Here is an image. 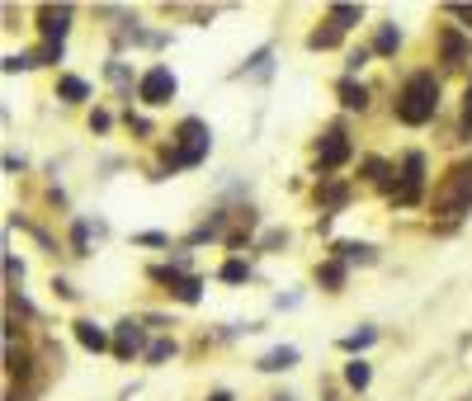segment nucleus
<instances>
[{
	"instance_id": "nucleus-1",
	"label": "nucleus",
	"mask_w": 472,
	"mask_h": 401,
	"mask_svg": "<svg viewBox=\"0 0 472 401\" xmlns=\"http://www.w3.org/2000/svg\"><path fill=\"white\" fill-rule=\"evenodd\" d=\"M440 104H444V86H440V76H434L430 66H420V71H411V76L397 86L392 119H397L401 128H426V123L440 119Z\"/></svg>"
},
{
	"instance_id": "nucleus-2",
	"label": "nucleus",
	"mask_w": 472,
	"mask_h": 401,
	"mask_svg": "<svg viewBox=\"0 0 472 401\" xmlns=\"http://www.w3.org/2000/svg\"><path fill=\"white\" fill-rule=\"evenodd\" d=\"M213 152V128L204 119H180L171 128V142L161 146V165H156V175L151 180H171L175 171H194V165H204Z\"/></svg>"
},
{
	"instance_id": "nucleus-3",
	"label": "nucleus",
	"mask_w": 472,
	"mask_h": 401,
	"mask_svg": "<svg viewBox=\"0 0 472 401\" xmlns=\"http://www.w3.org/2000/svg\"><path fill=\"white\" fill-rule=\"evenodd\" d=\"M434 217H468L472 213V161H459L449 175H440V185L430 189V204H426Z\"/></svg>"
},
{
	"instance_id": "nucleus-4",
	"label": "nucleus",
	"mask_w": 472,
	"mask_h": 401,
	"mask_svg": "<svg viewBox=\"0 0 472 401\" xmlns=\"http://www.w3.org/2000/svg\"><path fill=\"white\" fill-rule=\"evenodd\" d=\"M426 175H430L426 152H401L397 156V180H392V208L430 204V198H426Z\"/></svg>"
},
{
	"instance_id": "nucleus-5",
	"label": "nucleus",
	"mask_w": 472,
	"mask_h": 401,
	"mask_svg": "<svg viewBox=\"0 0 472 401\" xmlns=\"http://www.w3.org/2000/svg\"><path fill=\"white\" fill-rule=\"evenodd\" d=\"M316 180H335V171H345V165L354 161V138L345 123H326L322 138H316Z\"/></svg>"
},
{
	"instance_id": "nucleus-6",
	"label": "nucleus",
	"mask_w": 472,
	"mask_h": 401,
	"mask_svg": "<svg viewBox=\"0 0 472 401\" xmlns=\"http://www.w3.org/2000/svg\"><path fill=\"white\" fill-rule=\"evenodd\" d=\"M175 95H180V76H175L165 62L147 66V71L138 76V99H142L147 109H165V104H175Z\"/></svg>"
},
{
	"instance_id": "nucleus-7",
	"label": "nucleus",
	"mask_w": 472,
	"mask_h": 401,
	"mask_svg": "<svg viewBox=\"0 0 472 401\" xmlns=\"http://www.w3.org/2000/svg\"><path fill=\"white\" fill-rule=\"evenodd\" d=\"M147 326L142 316H118L114 322V359L118 363H132V359H147Z\"/></svg>"
},
{
	"instance_id": "nucleus-8",
	"label": "nucleus",
	"mask_w": 472,
	"mask_h": 401,
	"mask_svg": "<svg viewBox=\"0 0 472 401\" xmlns=\"http://www.w3.org/2000/svg\"><path fill=\"white\" fill-rule=\"evenodd\" d=\"M434 47H440V66H449V71H459V66H468V62H472V33L453 29V24H444V29H440Z\"/></svg>"
},
{
	"instance_id": "nucleus-9",
	"label": "nucleus",
	"mask_w": 472,
	"mask_h": 401,
	"mask_svg": "<svg viewBox=\"0 0 472 401\" xmlns=\"http://www.w3.org/2000/svg\"><path fill=\"white\" fill-rule=\"evenodd\" d=\"M72 336H76V345L86 349V355H114V326H105V322H95V316H76L72 322Z\"/></svg>"
},
{
	"instance_id": "nucleus-10",
	"label": "nucleus",
	"mask_w": 472,
	"mask_h": 401,
	"mask_svg": "<svg viewBox=\"0 0 472 401\" xmlns=\"http://www.w3.org/2000/svg\"><path fill=\"white\" fill-rule=\"evenodd\" d=\"M72 20H76V10H72V5H38V38H43V43H62V47H66Z\"/></svg>"
},
{
	"instance_id": "nucleus-11",
	"label": "nucleus",
	"mask_w": 472,
	"mask_h": 401,
	"mask_svg": "<svg viewBox=\"0 0 472 401\" xmlns=\"http://www.w3.org/2000/svg\"><path fill=\"white\" fill-rule=\"evenodd\" d=\"M53 95L62 99V104H90V99H95V86H90L86 76H76V71H57Z\"/></svg>"
},
{
	"instance_id": "nucleus-12",
	"label": "nucleus",
	"mask_w": 472,
	"mask_h": 401,
	"mask_svg": "<svg viewBox=\"0 0 472 401\" xmlns=\"http://www.w3.org/2000/svg\"><path fill=\"white\" fill-rule=\"evenodd\" d=\"M345 283H350V264L345 260L326 255L322 264H316V288L322 293H345Z\"/></svg>"
},
{
	"instance_id": "nucleus-13",
	"label": "nucleus",
	"mask_w": 472,
	"mask_h": 401,
	"mask_svg": "<svg viewBox=\"0 0 472 401\" xmlns=\"http://www.w3.org/2000/svg\"><path fill=\"white\" fill-rule=\"evenodd\" d=\"M298 345H274V349H269V355H260V363H256V369L260 373H289V369H298Z\"/></svg>"
},
{
	"instance_id": "nucleus-14",
	"label": "nucleus",
	"mask_w": 472,
	"mask_h": 401,
	"mask_svg": "<svg viewBox=\"0 0 472 401\" xmlns=\"http://www.w3.org/2000/svg\"><path fill=\"white\" fill-rule=\"evenodd\" d=\"M335 99H341V109H350V113L359 109V113H364V109H368V99H374V90H368L364 80H350V76H345L341 86H335Z\"/></svg>"
},
{
	"instance_id": "nucleus-15",
	"label": "nucleus",
	"mask_w": 472,
	"mask_h": 401,
	"mask_svg": "<svg viewBox=\"0 0 472 401\" xmlns=\"http://www.w3.org/2000/svg\"><path fill=\"white\" fill-rule=\"evenodd\" d=\"M331 255H335V260H345V264H374V260H378V250L368 246V241H335V246H331Z\"/></svg>"
},
{
	"instance_id": "nucleus-16",
	"label": "nucleus",
	"mask_w": 472,
	"mask_h": 401,
	"mask_svg": "<svg viewBox=\"0 0 472 401\" xmlns=\"http://www.w3.org/2000/svg\"><path fill=\"white\" fill-rule=\"evenodd\" d=\"M368 47H374V57H397V53H401V29H397V24H378V29H374V43H368Z\"/></svg>"
},
{
	"instance_id": "nucleus-17",
	"label": "nucleus",
	"mask_w": 472,
	"mask_h": 401,
	"mask_svg": "<svg viewBox=\"0 0 472 401\" xmlns=\"http://www.w3.org/2000/svg\"><path fill=\"white\" fill-rule=\"evenodd\" d=\"M341 378H345L350 392H368V382H374V369H368V359H345Z\"/></svg>"
},
{
	"instance_id": "nucleus-18",
	"label": "nucleus",
	"mask_w": 472,
	"mask_h": 401,
	"mask_svg": "<svg viewBox=\"0 0 472 401\" xmlns=\"http://www.w3.org/2000/svg\"><path fill=\"white\" fill-rule=\"evenodd\" d=\"M341 38H345V33L326 20V24H316V29L308 33V53H331V47H341Z\"/></svg>"
},
{
	"instance_id": "nucleus-19",
	"label": "nucleus",
	"mask_w": 472,
	"mask_h": 401,
	"mask_svg": "<svg viewBox=\"0 0 472 401\" xmlns=\"http://www.w3.org/2000/svg\"><path fill=\"white\" fill-rule=\"evenodd\" d=\"M326 20L345 33L354 24H364V5H345V0H335V5H326Z\"/></svg>"
},
{
	"instance_id": "nucleus-20",
	"label": "nucleus",
	"mask_w": 472,
	"mask_h": 401,
	"mask_svg": "<svg viewBox=\"0 0 472 401\" xmlns=\"http://www.w3.org/2000/svg\"><path fill=\"white\" fill-rule=\"evenodd\" d=\"M175 355H180V340H175V336H156V340L147 345V363H151V369H161V363H171Z\"/></svg>"
},
{
	"instance_id": "nucleus-21",
	"label": "nucleus",
	"mask_w": 472,
	"mask_h": 401,
	"mask_svg": "<svg viewBox=\"0 0 472 401\" xmlns=\"http://www.w3.org/2000/svg\"><path fill=\"white\" fill-rule=\"evenodd\" d=\"M368 345H378V326H359V330H350V336H341V349L354 359H359Z\"/></svg>"
},
{
	"instance_id": "nucleus-22",
	"label": "nucleus",
	"mask_w": 472,
	"mask_h": 401,
	"mask_svg": "<svg viewBox=\"0 0 472 401\" xmlns=\"http://www.w3.org/2000/svg\"><path fill=\"white\" fill-rule=\"evenodd\" d=\"M171 297H175V303H184V307H198V303H204V274H184L180 288Z\"/></svg>"
},
{
	"instance_id": "nucleus-23",
	"label": "nucleus",
	"mask_w": 472,
	"mask_h": 401,
	"mask_svg": "<svg viewBox=\"0 0 472 401\" xmlns=\"http://www.w3.org/2000/svg\"><path fill=\"white\" fill-rule=\"evenodd\" d=\"M217 279L223 283H250V260H241V255H232V260H223V270H217Z\"/></svg>"
},
{
	"instance_id": "nucleus-24",
	"label": "nucleus",
	"mask_w": 472,
	"mask_h": 401,
	"mask_svg": "<svg viewBox=\"0 0 472 401\" xmlns=\"http://www.w3.org/2000/svg\"><path fill=\"white\" fill-rule=\"evenodd\" d=\"M90 217H76V222H72V255H80V260H86L90 255Z\"/></svg>"
},
{
	"instance_id": "nucleus-25",
	"label": "nucleus",
	"mask_w": 472,
	"mask_h": 401,
	"mask_svg": "<svg viewBox=\"0 0 472 401\" xmlns=\"http://www.w3.org/2000/svg\"><path fill=\"white\" fill-rule=\"evenodd\" d=\"M368 62H374V47H368V43L364 47H350V53H345V76L359 80V71H364Z\"/></svg>"
},
{
	"instance_id": "nucleus-26",
	"label": "nucleus",
	"mask_w": 472,
	"mask_h": 401,
	"mask_svg": "<svg viewBox=\"0 0 472 401\" xmlns=\"http://www.w3.org/2000/svg\"><path fill=\"white\" fill-rule=\"evenodd\" d=\"M62 57H66L62 43H38V47H33V66H57Z\"/></svg>"
},
{
	"instance_id": "nucleus-27",
	"label": "nucleus",
	"mask_w": 472,
	"mask_h": 401,
	"mask_svg": "<svg viewBox=\"0 0 472 401\" xmlns=\"http://www.w3.org/2000/svg\"><path fill=\"white\" fill-rule=\"evenodd\" d=\"M105 76H109L123 95H132V71H128V62H118V57H114V62L105 66Z\"/></svg>"
},
{
	"instance_id": "nucleus-28",
	"label": "nucleus",
	"mask_w": 472,
	"mask_h": 401,
	"mask_svg": "<svg viewBox=\"0 0 472 401\" xmlns=\"http://www.w3.org/2000/svg\"><path fill=\"white\" fill-rule=\"evenodd\" d=\"M459 138H463V142L472 138V80L463 86V113H459Z\"/></svg>"
},
{
	"instance_id": "nucleus-29",
	"label": "nucleus",
	"mask_w": 472,
	"mask_h": 401,
	"mask_svg": "<svg viewBox=\"0 0 472 401\" xmlns=\"http://www.w3.org/2000/svg\"><path fill=\"white\" fill-rule=\"evenodd\" d=\"M114 128V113L109 109H90V132H109Z\"/></svg>"
},
{
	"instance_id": "nucleus-30",
	"label": "nucleus",
	"mask_w": 472,
	"mask_h": 401,
	"mask_svg": "<svg viewBox=\"0 0 472 401\" xmlns=\"http://www.w3.org/2000/svg\"><path fill=\"white\" fill-rule=\"evenodd\" d=\"M132 246H171V237H165V231H138Z\"/></svg>"
},
{
	"instance_id": "nucleus-31",
	"label": "nucleus",
	"mask_w": 472,
	"mask_h": 401,
	"mask_svg": "<svg viewBox=\"0 0 472 401\" xmlns=\"http://www.w3.org/2000/svg\"><path fill=\"white\" fill-rule=\"evenodd\" d=\"M260 246L269 250V255H279V246H289V231H269V237H265Z\"/></svg>"
},
{
	"instance_id": "nucleus-32",
	"label": "nucleus",
	"mask_w": 472,
	"mask_h": 401,
	"mask_svg": "<svg viewBox=\"0 0 472 401\" xmlns=\"http://www.w3.org/2000/svg\"><path fill=\"white\" fill-rule=\"evenodd\" d=\"M53 293L62 297V303H76V288H72L66 279H53Z\"/></svg>"
},
{
	"instance_id": "nucleus-33",
	"label": "nucleus",
	"mask_w": 472,
	"mask_h": 401,
	"mask_svg": "<svg viewBox=\"0 0 472 401\" xmlns=\"http://www.w3.org/2000/svg\"><path fill=\"white\" fill-rule=\"evenodd\" d=\"M444 14H453V20H468V29H472V5H444Z\"/></svg>"
},
{
	"instance_id": "nucleus-34",
	"label": "nucleus",
	"mask_w": 472,
	"mask_h": 401,
	"mask_svg": "<svg viewBox=\"0 0 472 401\" xmlns=\"http://www.w3.org/2000/svg\"><path fill=\"white\" fill-rule=\"evenodd\" d=\"M204 401H236V397H232V392H227V388H213V392H208V397H204Z\"/></svg>"
},
{
	"instance_id": "nucleus-35",
	"label": "nucleus",
	"mask_w": 472,
	"mask_h": 401,
	"mask_svg": "<svg viewBox=\"0 0 472 401\" xmlns=\"http://www.w3.org/2000/svg\"><path fill=\"white\" fill-rule=\"evenodd\" d=\"M269 401H293V397H269Z\"/></svg>"
}]
</instances>
